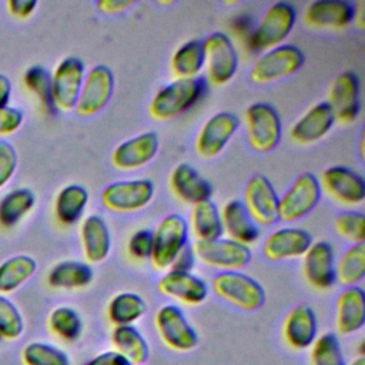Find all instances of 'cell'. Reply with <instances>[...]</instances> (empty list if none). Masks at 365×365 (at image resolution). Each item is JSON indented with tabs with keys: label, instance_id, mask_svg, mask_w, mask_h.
Here are the masks:
<instances>
[{
	"label": "cell",
	"instance_id": "6da1fadb",
	"mask_svg": "<svg viewBox=\"0 0 365 365\" xmlns=\"http://www.w3.org/2000/svg\"><path fill=\"white\" fill-rule=\"evenodd\" d=\"M207 91L204 77L175 78L161 87L153 97L148 113L158 121L175 118L190 110Z\"/></svg>",
	"mask_w": 365,
	"mask_h": 365
},
{
	"label": "cell",
	"instance_id": "bcb514c9",
	"mask_svg": "<svg viewBox=\"0 0 365 365\" xmlns=\"http://www.w3.org/2000/svg\"><path fill=\"white\" fill-rule=\"evenodd\" d=\"M23 111L16 107H0V134H11L20 128L23 123Z\"/></svg>",
	"mask_w": 365,
	"mask_h": 365
},
{
	"label": "cell",
	"instance_id": "c3c4849f",
	"mask_svg": "<svg viewBox=\"0 0 365 365\" xmlns=\"http://www.w3.org/2000/svg\"><path fill=\"white\" fill-rule=\"evenodd\" d=\"M84 365H131V364L113 349V351H104L97 354Z\"/></svg>",
	"mask_w": 365,
	"mask_h": 365
},
{
	"label": "cell",
	"instance_id": "4316f807",
	"mask_svg": "<svg viewBox=\"0 0 365 365\" xmlns=\"http://www.w3.org/2000/svg\"><path fill=\"white\" fill-rule=\"evenodd\" d=\"M222 232L228 240L250 247L259 237L257 224L250 217L245 205L240 200H230L222 205L220 211Z\"/></svg>",
	"mask_w": 365,
	"mask_h": 365
},
{
	"label": "cell",
	"instance_id": "f1b7e54d",
	"mask_svg": "<svg viewBox=\"0 0 365 365\" xmlns=\"http://www.w3.org/2000/svg\"><path fill=\"white\" fill-rule=\"evenodd\" d=\"M111 344L114 351L131 365H144L150 358V345L134 325L114 327L111 331Z\"/></svg>",
	"mask_w": 365,
	"mask_h": 365
},
{
	"label": "cell",
	"instance_id": "8992f818",
	"mask_svg": "<svg viewBox=\"0 0 365 365\" xmlns=\"http://www.w3.org/2000/svg\"><path fill=\"white\" fill-rule=\"evenodd\" d=\"M154 327L163 344L175 352H190L200 342L195 328L174 304H165L157 309Z\"/></svg>",
	"mask_w": 365,
	"mask_h": 365
},
{
	"label": "cell",
	"instance_id": "9a60e30c",
	"mask_svg": "<svg viewBox=\"0 0 365 365\" xmlns=\"http://www.w3.org/2000/svg\"><path fill=\"white\" fill-rule=\"evenodd\" d=\"M279 197L264 175H254L245 185L242 204L257 225L269 227L278 221Z\"/></svg>",
	"mask_w": 365,
	"mask_h": 365
},
{
	"label": "cell",
	"instance_id": "60d3db41",
	"mask_svg": "<svg viewBox=\"0 0 365 365\" xmlns=\"http://www.w3.org/2000/svg\"><path fill=\"white\" fill-rule=\"evenodd\" d=\"M26 87L38 98L41 106L50 111L54 113L56 107L53 104V96H51V74L50 71L43 66H31L26 70L23 76Z\"/></svg>",
	"mask_w": 365,
	"mask_h": 365
},
{
	"label": "cell",
	"instance_id": "277c9868",
	"mask_svg": "<svg viewBox=\"0 0 365 365\" xmlns=\"http://www.w3.org/2000/svg\"><path fill=\"white\" fill-rule=\"evenodd\" d=\"M245 128L248 144L258 153L274 150L282 134V124L278 111L265 101H257L247 107Z\"/></svg>",
	"mask_w": 365,
	"mask_h": 365
},
{
	"label": "cell",
	"instance_id": "1f68e13d",
	"mask_svg": "<svg viewBox=\"0 0 365 365\" xmlns=\"http://www.w3.org/2000/svg\"><path fill=\"white\" fill-rule=\"evenodd\" d=\"M87 202V190L80 184H68L56 197L54 214L63 225H73L83 217Z\"/></svg>",
	"mask_w": 365,
	"mask_h": 365
},
{
	"label": "cell",
	"instance_id": "cb8c5ba5",
	"mask_svg": "<svg viewBox=\"0 0 365 365\" xmlns=\"http://www.w3.org/2000/svg\"><path fill=\"white\" fill-rule=\"evenodd\" d=\"M168 185L174 197L190 205L207 201L212 194L211 184L187 163L178 164L171 171Z\"/></svg>",
	"mask_w": 365,
	"mask_h": 365
},
{
	"label": "cell",
	"instance_id": "7402d4cb",
	"mask_svg": "<svg viewBox=\"0 0 365 365\" xmlns=\"http://www.w3.org/2000/svg\"><path fill=\"white\" fill-rule=\"evenodd\" d=\"M158 291L185 305H200L208 297V284L192 272L168 271L157 285Z\"/></svg>",
	"mask_w": 365,
	"mask_h": 365
},
{
	"label": "cell",
	"instance_id": "4fadbf2b",
	"mask_svg": "<svg viewBox=\"0 0 365 365\" xmlns=\"http://www.w3.org/2000/svg\"><path fill=\"white\" fill-rule=\"evenodd\" d=\"M318 182L321 191H325L342 205H359L365 200L364 177L348 167L332 165L325 168Z\"/></svg>",
	"mask_w": 365,
	"mask_h": 365
},
{
	"label": "cell",
	"instance_id": "5bb4252c",
	"mask_svg": "<svg viewBox=\"0 0 365 365\" xmlns=\"http://www.w3.org/2000/svg\"><path fill=\"white\" fill-rule=\"evenodd\" d=\"M114 91V74L104 66H94L84 77L74 111L81 117L100 113L110 101Z\"/></svg>",
	"mask_w": 365,
	"mask_h": 365
},
{
	"label": "cell",
	"instance_id": "484cf974",
	"mask_svg": "<svg viewBox=\"0 0 365 365\" xmlns=\"http://www.w3.org/2000/svg\"><path fill=\"white\" fill-rule=\"evenodd\" d=\"M365 325V292L361 287H346L336 298L335 327L341 335H352Z\"/></svg>",
	"mask_w": 365,
	"mask_h": 365
},
{
	"label": "cell",
	"instance_id": "30bf717a",
	"mask_svg": "<svg viewBox=\"0 0 365 365\" xmlns=\"http://www.w3.org/2000/svg\"><path fill=\"white\" fill-rule=\"evenodd\" d=\"M195 259L207 267L222 271H240L252 258L247 245L238 244L228 238H217L211 241H195L192 245Z\"/></svg>",
	"mask_w": 365,
	"mask_h": 365
},
{
	"label": "cell",
	"instance_id": "e0dca14e",
	"mask_svg": "<svg viewBox=\"0 0 365 365\" xmlns=\"http://www.w3.org/2000/svg\"><path fill=\"white\" fill-rule=\"evenodd\" d=\"M328 106L331 107L335 123L349 125L359 115V78L354 71L338 74L328 90Z\"/></svg>",
	"mask_w": 365,
	"mask_h": 365
},
{
	"label": "cell",
	"instance_id": "816d5d0a",
	"mask_svg": "<svg viewBox=\"0 0 365 365\" xmlns=\"http://www.w3.org/2000/svg\"><path fill=\"white\" fill-rule=\"evenodd\" d=\"M11 96V83L6 74L0 73V107H6L9 104Z\"/></svg>",
	"mask_w": 365,
	"mask_h": 365
},
{
	"label": "cell",
	"instance_id": "44dd1931",
	"mask_svg": "<svg viewBox=\"0 0 365 365\" xmlns=\"http://www.w3.org/2000/svg\"><path fill=\"white\" fill-rule=\"evenodd\" d=\"M335 117L327 101L309 107L291 127L289 138L298 145H309L322 140L334 127Z\"/></svg>",
	"mask_w": 365,
	"mask_h": 365
},
{
	"label": "cell",
	"instance_id": "52a82bcc",
	"mask_svg": "<svg viewBox=\"0 0 365 365\" xmlns=\"http://www.w3.org/2000/svg\"><path fill=\"white\" fill-rule=\"evenodd\" d=\"M202 47L208 83L212 86L227 84L238 68V53L232 40L228 34L215 31L202 41Z\"/></svg>",
	"mask_w": 365,
	"mask_h": 365
},
{
	"label": "cell",
	"instance_id": "7bdbcfd3",
	"mask_svg": "<svg viewBox=\"0 0 365 365\" xmlns=\"http://www.w3.org/2000/svg\"><path fill=\"white\" fill-rule=\"evenodd\" d=\"M24 331V321L17 307L4 295H0V336L16 339Z\"/></svg>",
	"mask_w": 365,
	"mask_h": 365
},
{
	"label": "cell",
	"instance_id": "ba28073f",
	"mask_svg": "<svg viewBox=\"0 0 365 365\" xmlns=\"http://www.w3.org/2000/svg\"><path fill=\"white\" fill-rule=\"evenodd\" d=\"M304 53L294 44H281L264 51L251 68V80L258 84L272 83L295 74L304 64Z\"/></svg>",
	"mask_w": 365,
	"mask_h": 365
},
{
	"label": "cell",
	"instance_id": "f546056e",
	"mask_svg": "<svg viewBox=\"0 0 365 365\" xmlns=\"http://www.w3.org/2000/svg\"><path fill=\"white\" fill-rule=\"evenodd\" d=\"M94 272L90 264L76 259H64L57 262L47 275V282L58 289L86 288L93 282Z\"/></svg>",
	"mask_w": 365,
	"mask_h": 365
},
{
	"label": "cell",
	"instance_id": "2e32d148",
	"mask_svg": "<svg viewBox=\"0 0 365 365\" xmlns=\"http://www.w3.org/2000/svg\"><path fill=\"white\" fill-rule=\"evenodd\" d=\"M240 127V120L230 111L211 115L200 128L195 138V151L200 157L211 160L217 157Z\"/></svg>",
	"mask_w": 365,
	"mask_h": 365
},
{
	"label": "cell",
	"instance_id": "ee69618b",
	"mask_svg": "<svg viewBox=\"0 0 365 365\" xmlns=\"http://www.w3.org/2000/svg\"><path fill=\"white\" fill-rule=\"evenodd\" d=\"M153 250V231L148 228H140L131 234L127 241V252L133 259L145 261L150 259Z\"/></svg>",
	"mask_w": 365,
	"mask_h": 365
},
{
	"label": "cell",
	"instance_id": "ac0fdd59",
	"mask_svg": "<svg viewBox=\"0 0 365 365\" xmlns=\"http://www.w3.org/2000/svg\"><path fill=\"white\" fill-rule=\"evenodd\" d=\"M302 275L307 284L317 289H329L335 282V254L327 241H317L302 255Z\"/></svg>",
	"mask_w": 365,
	"mask_h": 365
},
{
	"label": "cell",
	"instance_id": "83f0119b",
	"mask_svg": "<svg viewBox=\"0 0 365 365\" xmlns=\"http://www.w3.org/2000/svg\"><path fill=\"white\" fill-rule=\"evenodd\" d=\"M80 240L87 264L103 262L111 248V235L106 220L91 214L81 221Z\"/></svg>",
	"mask_w": 365,
	"mask_h": 365
},
{
	"label": "cell",
	"instance_id": "f35d334b",
	"mask_svg": "<svg viewBox=\"0 0 365 365\" xmlns=\"http://www.w3.org/2000/svg\"><path fill=\"white\" fill-rule=\"evenodd\" d=\"M311 365H346L338 336L334 332H324L309 346Z\"/></svg>",
	"mask_w": 365,
	"mask_h": 365
},
{
	"label": "cell",
	"instance_id": "db71d44e",
	"mask_svg": "<svg viewBox=\"0 0 365 365\" xmlns=\"http://www.w3.org/2000/svg\"><path fill=\"white\" fill-rule=\"evenodd\" d=\"M0 339H1V336H0Z\"/></svg>",
	"mask_w": 365,
	"mask_h": 365
},
{
	"label": "cell",
	"instance_id": "f907efd6",
	"mask_svg": "<svg viewBox=\"0 0 365 365\" xmlns=\"http://www.w3.org/2000/svg\"><path fill=\"white\" fill-rule=\"evenodd\" d=\"M37 6L36 0H9L7 7L11 14L19 17H29Z\"/></svg>",
	"mask_w": 365,
	"mask_h": 365
},
{
	"label": "cell",
	"instance_id": "f5cc1de1",
	"mask_svg": "<svg viewBox=\"0 0 365 365\" xmlns=\"http://www.w3.org/2000/svg\"><path fill=\"white\" fill-rule=\"evenodd\" d=\"M346 365H365V356L364 355H359V356H356V358H354L349 364H346Z\"/></svg>",
	"mask_w": 365,
	"mask_h": 365
},
{
	"label": "cell",
	"instance_id": "ffe728a7",
	"mask_svg": "<svg viewBox=\"0 0 365 365\" xmlns=\"http://www.w3.org/2000/svg\"><path fill=\"white\" fill-rule=\"evenodd\" d=\"M160 147L154 131H144L118 144L111 153V163L120 171H133L148 164Z\"/></svg>",
	"mask_w": 365,
	"mask_h": 365
},
{
	"label": "cell",
	"instance_id": "b9f144b4",
	"mask_svg": "<svg viewBox=\"0 0 365 365\" xmlns=\"http://www.w3.org/2000/svg\"><path fill=\"white\" fill-rule=\"evenodd\" d=\"M335 230L339 237L354 244H364L365 215L359 211H345L335 218Z\"/></svg>",
	"mask_w": 365,
	"mask_h": 365
},
{
	"label": "cell",
	"instance_id": "7a4b0ae2",
	"mask_svg": "<svg viewBox=\"0 0 365 365\" xmlns=\"http://www.w3.org/2000/svg\"><path fill=\"white\" fill-rule=\"evenodd\" d=\"M297 11L287 1H277L268 7L257 27L250 34V47L255 51H267L284 44L294 29Z\"/></svg>",
	"mask_w": 365,
	"mask_h": 365
},
{
	"label": "cell",
	"instance_id": "74e56055",
	"mask_svg": "<svg viewBox=\"0 0 365 365\" xmlns=\"http://www.w3.org/2000/svg\"><path fill=\"white\" fill-rule=\"evenodd\" d=\"M50 331L66 342L77 341L83 334V319L80 314L67 305L56 307L48 315Z\"/></svg>",
	"mask_w": 365,
	"mask_h": 365
},
{
	"label": "cell",
	"instance_id": "f6af8a7d",
	"mask_svg": "<svg viewBox=\"0 0 365 365\" xmlns=\"http://www.w3.org/2000/svg\"><path fill=\"white\" fill-rule=\"evenodd\" d=\"M17 167V151L7 140H0V188L13 177Z\"/></svg>",
	"mask_w": 365,
	"mask_h": 365
},
{
	"label": "cell",
	"instance_id": "603a6c76",
	"mask_svg": "<svg viewBox=\"0 0 365 365\" xmlns=\"http://www.w3.org/2000/svg\"><path fill=\"white\" fill-rule=\"evenodd\" d=\"M282 336L287 345L295 351H304L318 336V321L314 309L307 304L294 307L285 317Z\"/></svg>",
	"mask_w": 365,
	"mask_h": 365
},
{
	"label": "cell",
	"instance_id": "7dc6e473",
	"mask_svg": "<svg viewBox=\"0 0 365 365\" xmlns=\"http://www.w3.org/2000/svg\"><path fill=\"white\" fill-rule=\"evenodd\" d=\"M195 265V255L191 245H185L174 258L171 267L168 269L171 271H180V272H191Z\"/></svg>",
	"mask_w": 365,
	"mask_h": 365
},
{
	"label": "cell",
	"instance_id": "8d00e7d4",
	"mask_svg": "<svg viewBox=\"0 0 365 365\" xmlns=\"http://www.w3.org/2000/svg\"><path fill=\"white\" fill-rule=\"evenodd\" d=\"M36 197L30 188H16L0 200V224L16 225L34 207Z\"/></svg>",
	"mask_w": 365,
	"mask_h": 365
},
{
	"label": "cell",
	"instance_id": "ab89813d",
	"mask_svg": "<svg viewBox=\"0 0 365 365\" xmlns=\"http://www.w3.org/2000/svg\"><path fill=\"white\" fill-rule=\"evenodd\" d=\"M21 358L26 365H71L70 356L66 351L40 341L26 345L21 352Z\"/></svg>",
	"mask_w": 365,
	"mask_h": 365
},
{
	"label": "cell",
	"instance_id": "7c38bea8",
	"mask_svg": "<svg viewBox=\"0 0 365 365\" xmlns=\"http://www.w3.org/2000/svg\"><path fill=\"white\" fill-rule=\"evenodd\" d=\"M84 77L86 67L78 57H64L56 66L51 74V96L56 110L71 111L76 108Z\"/></svg>",
	"mask_w": 365,
	"mask_h": 365
},
{
	"label": "cell",
	"instance_id": "836d02e7",
	"mask_svg": "<svg viewBox=\"0 0 365 365\" xmlns=\"http://www.w3.org/2000/svg\"><path fill=\"white\" fill-rule=\"evenodd\" d=\"M170 67L175 78L198 77L204 68V47L201 40H188L182 43L173 54Z\"/></svg>",
	"mask_w": 365,
	"mask_h": 365
},
{
	"label": "cell",
	"instance_id": "d590c367",
	"mask_svg": "<svg viewBox=\"0 0 365 365\" xmlns=\"http://www.w3.org/2000/svg\"><path fill=\"white\" fill-rule=\"evenodd\" d=\"M365 277V244H354L335 261V279L341 285H358Z\"/></svg>",
	"mask_w": 365,
	"mask_h": 365
},
{
	"label": "cell",
	"instance_id": "d6a6232c",
	"mask_svg": "<svg viewBox=\"0 0 365 365\" xmlns=\"http://www.w3.org/2000/svg\"><path fill=\"white\" fill-rule=\"evenodd\" d=\"M190 222L197 241H211L222 235L220 210L211 200L192 205Z\"/></svg>",
	"mask_w": 365,
	"mask_h": 365
},
{
	"label": "cell",
	"instance_id": "9c48e42d",
	"mask_svg": "<svg viewBox=\"0 0 365 365\" xmlns=\"http://www.w3.org/2000/svg\"><path fill=\"white\" fill-rule=\"evenodd\" d=\"M321 187L312 173L299 174L291 187L279 197L278 220L294 222L308 215L321 200Z\"/></svg>",
	"mask_w": 365,
	"mask_h": 365
},
{
	"label": "cell",
	"instance_id": "d4e9b609",
	"mask_svg": "<svg viewBox=\"0 0 365 365\" xmlns=\"http://www.w3.org/2000/svg\"><path fill=\"white\" fill-rule=\"evenodd\" d=\"M311 244L312 237L308 231L295 227L279 228L267 237L264 255L271 261L299 258L307 252Z\"/></svg>",
	"mask_w": 365,
	"mask_h": 365
},
{
	"label": "cell",
	"instance_id": "5b68a950",
	"mask_svg": "<svg viewBox=\"0 0 365 365\" xmlns=\"http://www.w3.org/2000/svg\"><path fill=\"white\" fill-rule=\"evenodd\" d=\"M188 244V224L180 214L164 217L153 231L150 261L158 271L168 269L177 254Z\"/></svg>",
	"mask_w": 365,
	"mask_h": 365
},
{
	"label": "cell",
	"instance_id": "8fae6325",
	"mask_svg": "<svg viewBox=\"0 0 365 365\" xmlns=\"http://www.w3.org/2000/svg\"><path fill=\"white\" fill-rule=\"evenodd\" d=\"M154 197V184L147 178L124 180L108 184L100 200L103 205L114 212H135L147 207Z\"/></svg>",
	"mask_w": 365,
	"mask_h": 365
},
{
	"label": "cell",
	"instance_id": "e575fe53",
	"mask_svg": "<svg viewBox=\"0 0 365 365\" xmlns=\"http://www.w3.org/2000/svg\"><path fill=\"white\" fill-rule=\"evenodd\" d=\"M37 269L33 257L19 254L7 258L0 264V292H13L21 287Z\"/></svg>",
	"mask_w": 365,
	"mask_h": 365
},
{
	"label": "cell",
	"instance_id": "3957f363",
	"mask_svg": "<svg viewBox=\"0 0 365 365\" xmlns=\"http://www.w3.org/2000/svg\"><path fill=\"white\" fill-rule=\"evenodd\" d=\"M212 291L242 311H257L265 302V289L252 277L241 271H222L211 282Z\"/></svg>",
	"mask_w": 365,
	"mask_h": 365
},
{
	"label": "cell",
	"instance_id": "681fc988",
	"mask_svg": "<svg viewBox=\"0 0 365 365\" xmlns=\"http://www.w3.org/2000/svg\"><path fill=\"white\" fill-rule=\"evenodd\" d=\"M134 4H135L134 0H101L97 3V7L101 13L118 14Z\"/></svg>",
	"mask_w": 365,
	"mask_h": 365
},
{
	"label": "cell",
	"instance_id": "4dcf8cb0",
	"mask_svg": "<svg viewBox=\"0 0 365 365\" xmlns=\"http://www.w3.org/2000/svg\"><path fill=\"white\" fill-rule=\"evenodd\" d=\"M145 312L147 302L137 292H120L107 304V318L113 327L133 325Z\"/></svg>",
	"mask_w": 365,
	"mask_h": 365
},
{
	"label": "cell",
	"instance_id": "d6986e66",
	"mask_svg": "<svg viewBox=\"0 0 365 365\" xmlns=\"http://www.w3.org/2000/svg\"><path fill=\"white\" fill-rule=\"evenodd\" d=\"M356 6L345 0H317L307 6L304 23L311 29L342 30L355 20Z\"/></svg>",
	"mask_w": 365,
	"mask_h": 365
}]
</instances>
